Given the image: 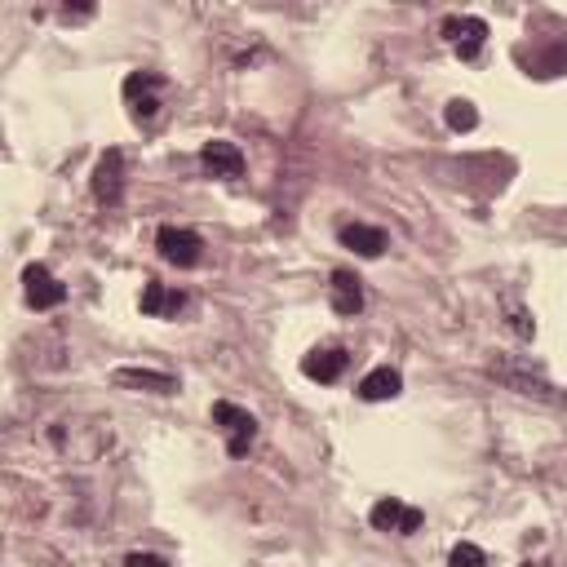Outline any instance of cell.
Returning a JSON list of instances; mask_svg holds the SVG:
<instances>
[{
    "label": "cell",
    "mask_w": 567,
    "mask_h": 567,
    "mask_svg": "<svg viewBox=\"0 0 567 567\" xmlns=\"http://www.w3.org/2000/svg\"><path fill=\"white\" fill-rule=\"evenodd\" d=\"M213 421L226 430V452L231 457H244V452L253 448V439H257V417L253 412H244V408H235V404H213Z\"/></svg>",
    "instance_id": "cell-1"
},
{
    "label": "cell",
    "mask_w": 567,
    "mask_h": 567,
    "mask_svg": "<svg viewBox=\"0 0 567 567\" xmlns=\"http://www.w3.org/2000/svg\"><path fill=\"white\" fill-rule=\"evenodd\" d=\"M156 249H160V257L169 266H195L200 262V253H204V240L195 231H187V226H160V235H156Z\"/></svg>",
    "instance_id": "cell-2"
},
{
    "label": "cell",
    "mask_w": 567,
    "mask_h": 567,
    "mask_svg": "<svg viewBox=\"0 0 567 567\" xmlns=\"http://www.w3.org/2000/svg\"><path fill=\"white\" fill-rule=\"evenodd\" d=\"M368 519H373V528H377V532L412 536V532L421 528V523H426V514L412 510V505H404L399 497H386V501H377V505H373V514H368Z\"/></svg>",
    "instance_id": "cell-3"
},
{
    "label": "cell",
    "mask_w": 567,
    "mask_h": 567,
    "mask_svg": "<svg viewBox=\"0 0 567 567\" xmlns=\"http://www.w3.org/2000/svg\"><path fill=\"white\" fill-rule=\"evenodd\" d=\"M23 284H27V302L36 306V311H54V306H63L67 302V288L49 275V266H40L32 262L23 271Z\"/></svg>",
    "instance_id": "cell-4"
},
{
    "label": "cell",
    "mask_w": 567,
    "mask_h": 567,
    "mask_svg": "<svg viewBox=\"0 0 567 567\" xmlns=\"http://www.w3.org/2000/svg\"><path fill=\"white\" fill-rule=\"evenodd\" d=\"M120 195H125V156L111 147L94 169V200L98 204H120Z\"/></svg>",
    "instance_id": "cell-5"
},
{
    "label": "cell",
    "mask_w": 567,
    "mask_h": 567,
    "mask_svg": "<svg viewBox=\"0 0 567 567\" xmlns=\"http://www.w3.org/2000/svg\"><path fill=\"white\" fill-rule=\"evenodd\" d=\"M200 164L213 173V178H240V173H244V151L235 147V142L213 138V142H204Z\"/></svg>",
    "instance_id": "cell-6"
},
{
    "label": "cell",
    "mask_w": 567,
    "mask_h": 567,
    "mask_svg": "<svg viewBox=\"0 0 567 567\" xmlns=\"http://www.w3.org/2000/svg\"><path fill=\"white\" fill-rule=\"evenodd\" d=\"M443 36H448V45L457 49L461 58H474L483 49V40H488V23H483V18H448V23H443Z\"/></svg>",
    "instance_id": "cell-7"
},
{
    "label": "cell",
    "mask_w": 567,
    "mask_h": 567,
    "mask_svg": "<svg viewBox=\"0 0 567 567\" xmlns=\"http://www.w3.org/2000/svg\"><path fill=\"white\" fill-rule=\"evenodd\" d=\"M151 89H164V80L151 76V71H142V76H129L125 80V98H129V107H133V120H142V125H147V120L156 116V107H160V102L151 98Z\"/></svg>",
    "instance_id": "cell-8"
},
{
    "label": "cell",
    "mask_w": 567,
    "mask_h": 567,
    "mask_svg": "<svg viewBox=\"0 0 567 567\" xmlns=\"http://www.w3.org/2000/svg\"><path fill=\"white\" fill-rule=\"evenodd\" d=\"M346 364H350L346 350L342 346H328V350H315V355L302 359V373L311 377V381H324V386H328V381H337V377L346 373Z\"/></svg>",
    "instance_id": "cell-9"
},
{
    "label": "cell",
    "mask_w": 567,
    "mask_h": 567,
    "mask_svg": "<svg viewBox=\"0 0 567 567\" xmlns=\"http://www.w3.org/2000/svg\"><path fill=\"white\" fill-rule=\"evenodd\" d=\"M116 386L125 390H151V395H173L178 381L169 373H151V368H116Z\"/></svg>",
    "instance_id": "cell-10"
},
{
    "label": "cell",
    "mask_w": 567,
    "mask_h": 567,
    "mask_svg": "<svg viewBox=\"0 0 567 567\" xmlns=\"http://www.w3.org/2000/svg\"><path fill=\"white\" fill-rule=\"evenodd\" d=\"M328 293H333V311L337 315H359L364 311V288H359V280L350 271H333Z\"/></svg>",
    "instance_id": "cell-11"
},
{
    "label": "cell",
    "mask_w": 567,
    "mask_h": 567,
    "mask_svg": "<svg viewBox=\"0 0 567 567\" xmlns=\"http://www.w3.org/2000/svg\"><path fill=\"white\" fill-rule=\"evenodd\" d=\"M342 244L346 249H355L359 257H381L386 253V231L364 226V222H350V226H342Z\"/></svg>",
    "instance_id": "cell-12"
},
{
    "label": "cell",
    "mask_w": 567,
    "mask_h": 567,
    "mask_svg": "<svg viewBox=\"0 0 567 567\" xmlns=\"http://www.w3.org/2000/svg\"><path fill=\"white\" fill-rule=\"evenodd\" d=\"M399 390H404V377H399L395 368H373V373L359 381V399H368V404H381V399H395Z\"/></svg>",
    "instance_id": "cell-13"
},
{
    "label": "cell",
    "mask_w": 567,
    "mask_h": 567,
    "mask_svg": "<svg viewBox=\"0 0 567 567\" xmlns=\"http://www.w3.org/2000/svg\"><path fill=\"white\" fill-rule=\"evenodd\" d=\"M182 306H187V297H182L178 288H164L156 280L142 288V311H147V315H178Z\"/></svg>",
    "instance_id": "cell-14"
},
{
    "label": "cell",
    "mask_w": 567,
    "mask_h": 567,
    "mask_svg": "<svg viewBox=\"0 0 567 567\" xmlns=\"http://www.w3.org/2000/svg\"><path fill=\"white\" fill-rule=\"evenodd\" d=\"M443 120H448V129H457V133H470L474 125H479V111L470 107V102H448V111H443Z\"/></svg>",
    "instance_id": "cell-15"
},
{
    "label": "cell",
    "mask_w": 567,
    "mask_h": 567,
    "mask_svg": "<svg viewBox=\"0 0 567 567\" xmlns=\"http://www.w3.org/2000/svg\"><path fill=\"white\" fill-rule=\"evenodd\" d=\"M448 563L452 567H488V554L479 550V545H470V541H461V545H452V554H448Z\"/></svg>",
    "instance_id": "cell-16"
},
{
    "label": "cell",
    "mask_w": 567,
    "mask_h": 567,
    "mask_svg": "<svg viewBox=\"0 0 567 567\" xmlns=\"http://www.w3.org/2000/svg\"><path fill=\"white\" fill-rule=\"evenodd\" d=\"M125 567H169V563H164L160 554H129Z\"/></svg>",
    "instance_id": "cell-17"
},
{
    "label": "cell",
    "mask_w": 567,
    "mask_h": 567,
    "mask_svg": "<svg viewBox=\"0 0 567 567\" xmlns=\"http://www.w3.org/2000/svg\"><path fill=\"white\" fill-rule=\"evenodd\" d=\"M523 567H532V563H523Z\"/></svg>",
    "instance_id": "cell-18"
}]
</instances>
